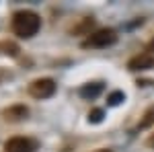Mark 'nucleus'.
<instances>
[{"label":"nucleus","instance_id":"nucleus-6","mask_svg":"<svg viewBox=\"0 0 154 152\" xmlns=\"http://www.w3.org/2000/svg\"><path fill=\"white\" fill-rule=\"evenodd\" d=\"M2 115H4L6 121H21V119H25V117L29 115V109L25 105H12L8 109H4Z\"/></svg>","mask_w":154,"mask_h":152},{"label":"nucleus","instance_id":"nucleus-12","mask_svg":"<svg viewBox=\"0 0 154 152\" xmlns=\"http://www.w3.org/2000/svg\"><path fill=\"white\" fill-rule=\"evenodd\" d=\"M148 146H150V148H154V134L148 138Z\"/></svg>","mask_w":154,"mask_h":152},{"label":"nucleus","instance_id":"nucleus-13","mask_svg":"<svg viewBox=\"0 0 154 152\" xmlns=\"http://www.w3.org/2000/svg\"><path fill=\"white\" fill-rule=\"evenodd\" d=\"M95 152H113V150H105V148H103V150H95Z\"/></svg>","mask_w":154,"mask_h":152},{"label":"nucleus","instance_id":"nucleus-1","mask_svg":"<svg viewBox=\"0 0 154 152\" xmlns=\"http://www.w3.org/2000/svg\"><path fill=\"white\" fill-rule=\"evenodd\" d=\"M12 33L21 39H31L41 29V17L33 11H17L11 19Z\"/></svg>","mask_w":154,"mask_h":152},{"label":"nucleus","instance_id":"nucleus-10","mask_svg":"<svg viewBox=\"0 0 154 152\" xmlns=\"http://www.w3.org/2000/svg\"><path fill=\"white\" fill-rule=\"evenodd\" d=\"M103 109H93L91 113H88V121H93V123H99V121H103Z\"/></svg>","mask_w":154,"mask_h":152},{"label":"nucleus","instance_id":"nucleus-9","mask_svg":"<svg viewBox=\"0 0 154 152\" xmlns=\"http://www.w3.org/2000/svg\"><path fill=\"white\" fill-rule=\"evenodd\" d=\"M152 123H154V107H150V109L144 113V119H140L138 128H140V129H146V128H150Z\"/></svg>","mask_w":154,"mask_h":152},{"label":"nucleus","instance_id":"nucleus-5","mask_svg":"<svg viewBox=\"0 0 154 152\" xmlns=\"http://www.w3.org/2000/svg\"><path fill=\"white\" fill-rule=\"evenodd\" d=\"M128 68L130 70H150V68H154V56L152 54H140V56H134V58L128 62Z\"/></svg>","mask_w":154,"mask_h":152},{"label":"nucleus","instance_id":"nucleus-4","mask_svg":"<svg viewBox=\"0 0 154 152\" xmlns=\"http://www.w3.org/2000/svg\"><path fill=\"white\" fill-rule=\"evenodd\" d=\"M39 148L37 140L27 138V136H14L4 142V150L6 152H35Z\"/></svg>","mask_w":154,"mask_h":152},{"label":"nucleus","instance_id":"nucleus-11","mask_svg":"<svg viewBox=\"0 0 154 152\" xmlns=\"http://www.w3.org/2000/svg\"><path fill=\"white\" fill-rule=\"evenodd\" d=\"M123 99H125V95L117 91V93H111V95H109V99H107V101H109V105H119Z\"/></svg>","mask_w":154,"mask_h":152},{"label":"nucleus","instance_id":"nucleus-3","mask_svg":"<svg viewBox=\"0 0 154 152\" xmlns=\"http://www.w3.org/2000/svg\"><path fill=\"white\" fill-rule=\"evenodd\" d=\"M27 91L33 99H49L56 93V82H54V78H35Z\"/></svg>","mask_w":154,"mask_h":152},{"label":"nucleus","instance_id":"nucleus-7","mask_svg":"<svg viewBox=\"0 0 154 152\" xmlns=\"http://www.w3.org/2000/svg\"><path fill=\"white\" fill-rule=\"evenodd\" d=\"M101 91H103V84L101 82H93V84H84L82 88H80V95H82L84 99H95Z\"/></svg>","mask_w":154,"mask_h":152},{"label":"nucleus","instance_id":"nucleus-2","mask_svg":"<svg viewBox=\"0 0 154 152\" xmlns=\"http://www.w3.org/2000/svg\"><path fill=\"white\" fill-rule=\"evenodd\" d=\"M117 41V33L113 29H99L95 33H88V37L82 41L84 47H107V45H113Z\"/></svg>","mask_w":154,"mask_h":152},{"label":"nucleus","instance_id":"nucleus-8","mask_svg":"<svg viewBox=\"0 0 154 152\" xmlns=\"http://www.w3.org/2000/svg\"><path fill=\"white\" fill-rule=\"evenodd\" d=\"M0 51L14 58V56H19V45L14 41H0Z\"/></svg>","mask_w":154,"mask_h":152}]
</instances>
